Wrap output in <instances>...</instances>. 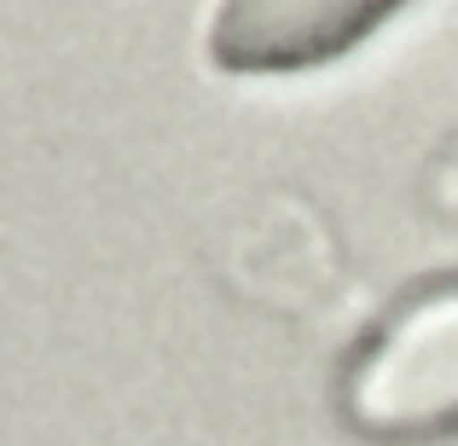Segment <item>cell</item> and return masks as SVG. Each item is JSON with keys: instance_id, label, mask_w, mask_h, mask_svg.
Returning a JSON list of instances; mask_svg holds the SVG:
<instances>
[{"instance_id": "obj_2", "label": "cell", "mask_w": 458, "mask_h": 446, "mask_svg": "<svg viewBox=\"0 0 458 446\" xmlns=\"http://www.w3.org/2000/svg\"><path fill=\"white\" fill-rule=\"evenodd\" d=\"M406 0H215L203 46L215 70L233 76H273L308 70L366 41Z\"/></svg>"}, {"instance_id": "obj_1", "label": "cell", "mask_w": 458, "mask_h": 446, "mask_svg": "<svg viewBox=\"0 0 458 446\" xmlns=\"http://www.w3.org/2000/svg\"><path fill=\"white\" fill-rule=\"evenodd\" d=\"M348 417L383 441L458 429V279L406 301L348 377Z\"/></svg>"}]
</instances>
